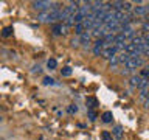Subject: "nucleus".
<instances>
[{
    "instance_id": "1",
    "label": "nucleus",
    "mask_w": 149,
    "mask_h": 140,
    "mask_svg": "<svg viewBox=\"0 0 149 140\" xmlns=\"http://www.w3.org/2000/svg\"><path fill=\"white\" fill-rule=\"evenodd\" d=\"M37 20L44 23H53V22H64L62 11L61 9H48V11L37 14Z\"/></svg>"
},
{
    "instance_id": "2",
    "label": "nucleus",
    "mask_w": 149,
    "mask_h": 140,
    "mask_svg": "<svg viewBox=\"0 0 149 140\" xmlns=\"http://www.w3.org/2000/svg\"><path fill=\"white\" fill-rule=\"evenodd\" d=\"M31 6L34 8V9H39L40 13L48 11V9H59L58 3L48 2V0H37V2H33V3H31Z\"/></svg>"
},
{
    "instance_id": "3",
    "label": "nucleus",
    "mask_w": 149,
    "mask_h": 140,
    "mask_svg": "<svg viewBox=\"0 0 149 140\" xmlns=\"http://www.w3.org/2000/svg\"><path fill=\"white\" fill-rule=\"evenodd\" d=\"M144 65V61L143 58H140V56H130V58L126 61L124 67L127 69V72H134V70H137L140 67H143Z\"/></svg>"
},
{
    "instance_id": "4",
    "label": "nucleus",
    "mask_w": 149,
    "mask_h": 140,
    "mask_svg": "<svg viewBox=\"0 0 149 140\" xmlns=\"http://www.w3.org/2000/svg\"><path fill=\"white\" fill-rule=\"evenodd\" d=\"M120 51H121V48H120V47H116V45H110V47H106V48L102 50L101 56H102L104 59H109V61H110L112 58H113V56H116V55H118Z\"/></svg>"
},
{
    "instance_id": "5",
    "label": "nucleus",
    "mask_w": 149,
    "mask_h": 140,
    "mask_svg": "<svg viewBox=\"0 0 149 140\" xmlns=\"http://www.w3.org/2000/svg\"><path fill=\"white\" fill-rule=\"evenodd\" d=\"M67 30H68V27L65 25L64 22H58V23H54V25H53V34L54 36L67 34Z\"/></svg>"
},
{
    "instance_id": "6",
    "label": "nucleus",
    "mask_w": 149,
    "mask_h": 140,
    "mask_svg": "<svg viewBox=\"0 0 149 140\" xmlns=\"http://www.w3.org/2000/svg\"><path fill=\"white\" fill-rule=\"evenodd\" d=\"M112 135L116 139V140H123V137H124V132H123V128H121L120 125H116V126H113V129H112Z\"/></svg>"
},
{
    "instance_id": "7",
    "label": "nucleus",
    "mask_w": 149,
    "mask_h": 140,
    "mask_svg": "<svg viewBox=\"0 0 149 140\" xmlns=\"http://www.w3.org/2000/svg\"><path fill=\"white\" fill-rule=\"evenodd\" d=\"M146 13H149V6H135L134 8V14H137V16H144Z\"/></svg>"
},
{
    "instance_id": "8",
    "label": "nucleus",
    "mask_w": 149,
    "mask_h": 140,
    "mask_svg": "<svg viewBox=\"0 0 149 140\" xmlns=\"http://www.w3.org/2000/svg\"><path fill=\"white\" fill-rule=\"evenodd\" d=\"M101 120H102V123H110V121L113 120V114H112L110 111H106L104 114L101 115Z\"/></svg>"
},
{
    "instance_id": "9",
    "label": "nucleus",
    "mask_w": 149,
    "mask_h": 140,
    "mask_svg": "<svg viewBox=\"0 0 149 140\" xmlns=\"http://www.w3.org/2000/svg\"><path fill=\"white\" fill-rule=\"evenodd\" d=\"M87 30H86V27H84V23L81 22V23H76L74 25V33H76V36H81L82 33H86Z\"/></svg>"
},
{
    "instance_id": "10",
    "label": "nucleus",
    "mask_w": 149,
    "mask_h": 140,
    "mask_svg": "<svg viewBox=\"0 0 149 140\" xmlns=\"http://www.w3.org/2000/svg\"><path fill=\"white\" fill-rule=\"evenodd\" d=\"M47 67H48L50 70H54L56 67H58V61H56V59H53V58H51V59H48V61H47Z\"/></svg>"
},
{
    "instance_id": "11",
    "label": "nucleus",
    "mask_w": 149,
    "mask_h": 140,
    "mask_svg": "<svg viewBox=\"0 0 149 140\" xmlns=\"http://www.w3.org/2000/svg\"><path fill=\"white\" fill-rule=\"evenodd\" d=\"M101 139L102 140H113V135H112L110 131H102V132H101Z\"/></svg>"
},
{
    "instance_id": "12",
    "label": "nucleus",
    "mask_w": 149,
    "mask_h": 140,
    "mask_svg": "<svg viewBox=\"0 0 149 140\" xmlns=\"http://www.w3.org/2000/svg\"><path fill=\"white\" fill-rule=\"evenodd\" d=\"M87 104H88V109H93V107L98 106V101L95 98H87Z\"/></svg>"
},
{
    "instance_id": "13",
    "label": "nucleus",
    "mask_w": 149,
    "mask_h": 140,
    "mask_svg": "<svg viewBox=\"0 0 149 140\" xmlns=\"http://www.w3.org/2000/svg\"><path fill=\"white\" fill-rule=\"evenodd\" d=\"M61 75H62V76H70V75H72V69H70V67H64L62 70H61Z\"/></svg>"
},
{
    "instance_id": "14",
    "label": "nucleus",
    "mask_w": 149,
    "mask_h": 140,
    "mask_svg": "<svg viewBox=\"0 0 149 140\" xmlns=\"http://www.w3.org/2000/svg\"><path fill=\"white\" fill-rule=\"evenodd\" d=\"M96 117H98V115H96V112H95V111H93V109H88V118H90L92 121H95V120H96Z\"/></svg>"
},
{
    "instance_id": "15",
    "label": "nucleus",
    "mask_w": 149,
    "mask_h": 140,
    "mask_svg": "<svg viewBox=\"0 0 149 140\" xmlns=\"http://www.w3.org/2000/svg\"><path fill=\"white\" fill-rule=\"evenodd\" d=\"M11 33H13V28H11V27H6V28L3 30L2 34H3L5 37H8V36H11Z\"/></svg>"
},
{
    "instance_id": "16",
    "label": "nucleus",
    "mask_w": 149,
    "mask_h": 140,
    "mask_svg": "<svg viewBox=\"0 0 149 140\" xmlns=\"http://www.w3.org/2000/svg\"><path fill=\"white\" fill-rule=\"evenodd\" d=\"M44 84H45V86H48V84H54V79L50 78V76H45L44 78Z\"/></svg>"
},
{
    "instance_id": "17",
    "label": "nucleus",
    "mask_w": 149,
    "mask_h": 140,
    "mask_svg": "<svg viewBox=\"0 0 149 140\" xmlns=\"http://www.w3.org/2000/svg\"><path fill=\"white\" fill-rule=\"evenodd\" d=\"M79 44H81V41H79V36H76V37H73V39H72V47H78Z\"/></svg>"
},
{
    "instance_id": "18",
    "label": "nucleus",
    "mask_w": 149,
    "mask_h": 140,
    "mask_svg": "<svg viewBox=\"0 0 149 140\" xmlns=\"http://www.w3.org/2000/svg\"><path fill=\"white\" fill-rule=\"evenodd\" d=\"M76 111H78L76 106H74V104H70V107H68V112H70V114H73V112H76Z\"/></svg>"
},
{
    "instance_id": "19",
    "label": "nucleus",
    "mask_w": 149,
    "mask_h": 140,
    "mask_svg": "<svg viewBox=\"0 0 149 140\" xmlns=\"http://www.w3.org/2000/svg\"><path fill=\"white\" fill-rule=\"evenodd\" d=\"M143 30H144V31H149V22H146V23L143 25Z\"/></svg>"
},
{
    "instance_id": "20",
    "label": "nucleus",
    "mask_w": 149,
    "mask_h": 140,
    "mask_svg": "<svg viewBox=\"0 0 149 140\" xmlns=\"http://www.w3.org/2000/svg\"><path fill=\"white\" fill-rule=\"evenodd\" d=\"M2 120H3V118H2V117H0V123H2Z\"/></svg>"
},
{
    "instance_id": "21",
    "label": "nucleus",
    "mask_w": 149,
    "mask_h": 140,
    "mask_svg": "<svg viewBox=\"0 0 149 140\" xmlns=\"http://www.w3.org/2000/svg\"><path fill=\"white\" fill-rule=\"evenodd\" d=\"M0 140H2V137H0Z\"/></svg>"
}]
</instances>
